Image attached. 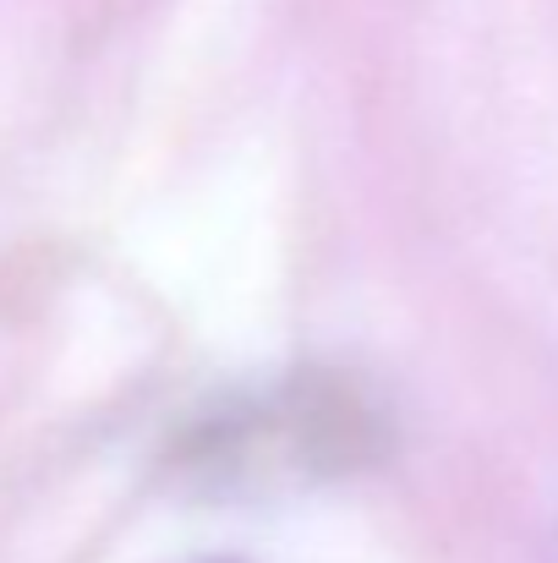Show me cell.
Here are the masks:
<instances>
[{
  "mask_svg": "<svg viewBox=\"0 0 558 563\" xmlns=\"http://www.w3.org/2000/svg\"><path fill=\"white\" fill-rule=\"evenodd\" d=\"M372 454V410L340 383L302 377L192 427L182 471L214 493H269L351 471Z\"/></svg>",
  "mask_w": 558,
  "mask_h": 563,
  "instance_id": "6da1fadb",
  "label": "cell"
}]
</instances>
